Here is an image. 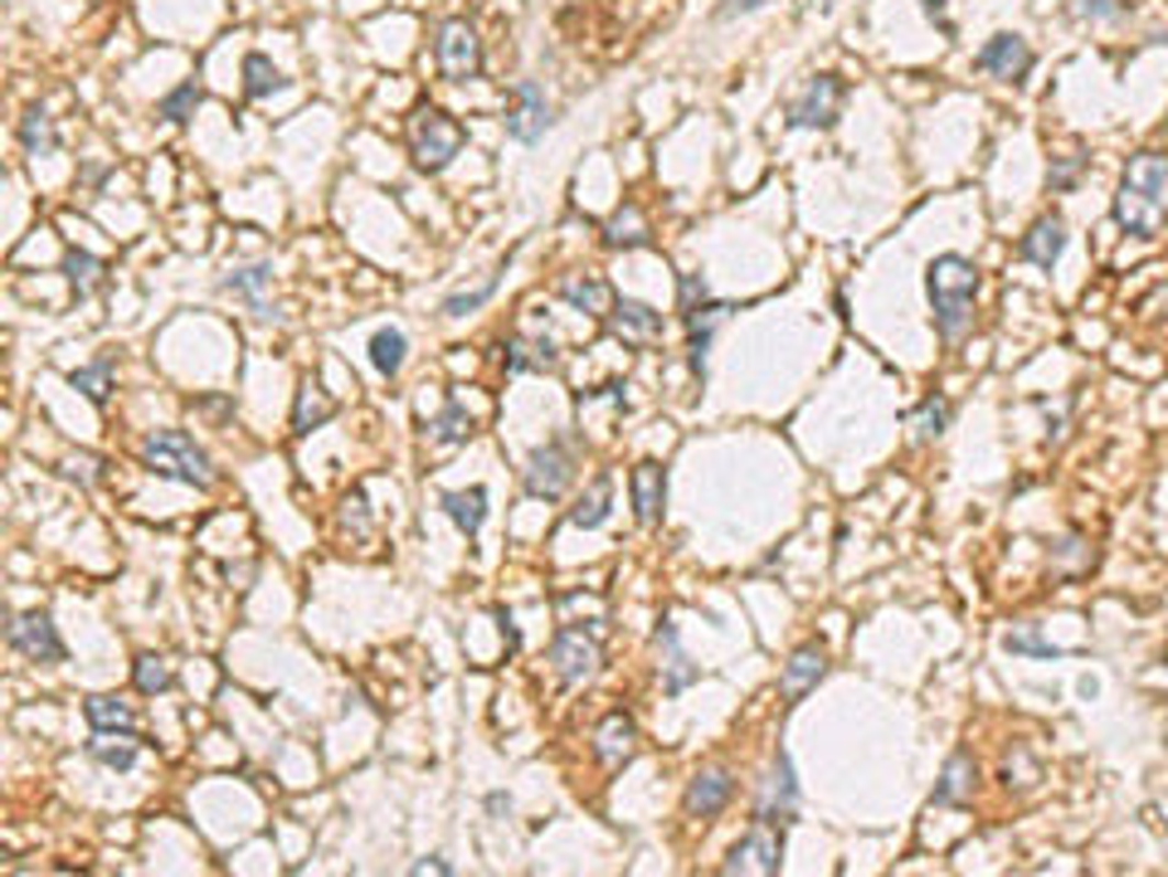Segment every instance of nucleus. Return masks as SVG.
Wrapping results in <instances>:
<instances>
[{
    "instance_id": "4",
    "label": "nucleus",
    "mask_w": 1168,
    "mask_h": 877,
    "mask_svg": "<svg viewBox=\"0 0 1168 877\" xmlns=\"http://www.w3.org/2000/svg\"><path fill=\"white\" fill-rule=\"evenodd\" d=\"M410 142H414L419 171H444L453 156H458V146H463V127L448 118V112L419 108L414 112V127H410Z\"/></svg>"
},
{
    "instance_id": "25",
    "label": "nucleus",
    "mask_w": 1168,
    "mask_h": 877,
    "mask_svg": "<svg viewBox=\"0 0 1168 877\" xmlns=\"http://www.w3.org/2000/svg\"><path fill=\"white\" fill-rule=\"evenodd\" d=\"M268 284H274V268H268V264L234 268V274H224V288L240 292V298H248V308H254L258 318H274V312H268V298H264V288H268Z\"/></svg>"
},
{
    "instance_id": "44",
    "label": "nucleus",
    "mask_w": 1168,
    "mask_h": 877,
    "mask_svg": "<svg viewBox=\"0 0 1168 877\" xmlns=\"http://www.w3.org/2000/svg\"><path fill=\"white\" fill-rule=\"evenodd\" d=\"M1071 10H1076L1081 20H1115V15H1120L1115 0H1071Z\"/></svg>"
},
{
    "instance_id": "18",
    "label": "nucleus",
    "mask_w": 1168,
    "mask_h": 877,
    "mask_svg": "<svg viewBox=\"0 0 1168 877\" xmlns=\"http://www.w3.org/2000/svg\"><path fill=\"white\" fill-rule=\"evenodd\" d=\"M555 292H560L575 312H585V318H609V308H614V292H609V284L594 274H565Z\"/></svg>"
},
{
    "instance_id": "26",
    "label": "nucleus",
    "mask_w": 1168,
    "mask_h": 877,
    "mask_svg": "<svg viewBox=\"0 0 1168 877\" xmlns=\"http://www.w3.org/2000/svg\"><path fill=\"white\" fill-rule=\"evenodd\" d=\"M609 502H614V482H609V478H594V482H589L585 498L570 508V522H575V526H585V532H594V526H604Z\"/></svg>"
},
{
    "instance_id": "29",
    "label": "nucleus",
    "mask_w": 1168,
    "mask_h": 877,
    "mask_svg": "<svg viewBox=\"0 0 1168 877\" xmlns=\"http://www.w3.org/2000/svg\"><path fill=\"white\" fill-rule=\"evenodd\" d=\"M444 512H448L453 522H458L468 536H478V532H482V517H487V492H482V488L444 492Z\"/></svg>"
},
{
    "instance_id": "8",
    "label": "nucleus",
    "mask_w": 1168,
    "mask_h": 877,
    "mask_svg": "<svg viewBox=\"0 0 1168 877\" xmlns=\"http://www.w3.org/2000/svg\"><path fill=\"white\" fill-rule=\"evenodd\" d=\"M550 663H555V673H560V682H585V678H594V668H599V629H585L580 624H565L560 634H555V644H550Z\"/></svg>"
},
{
    "instance_id": "15",
    "label": "nucleus",
    "mask_w": 1168,
    "mask_h": 877,
    "mask_svg": "<svg viewBox=\"0 0 1168 877\" xmlns=\"http://www.w3.org/2000/svg\"><path fill=\"white\" fill-rule=\"evenodd\" d=\"M731 795H735L731 770H721V766L697 770V775H691V785H687V814H691V819H711V814H721V809L731 804Z\"/></svg>"
},
{
    "instance_id": "6",
    "label": "nucleus",
    "mask_w": 1168,
    "mask_h": 877,
    "mask_svg": "<svg viewBox=\"0 0 1168 877\" xmlns=\"http://www.w3.org/2000/svg\"><path fill=\"white\" fill-rule=\"evenodd\" d=\"M570 478H575V454H570L565 438H550L546 448H536L531 464H526V474H521L531 498H546V502L560 498V492L570 488Z\"/></svg>"
},
{
    "instance_id": "48",
    "label": "nucleus",
    "mask_w": 1168,
    "mask_h": 877,
    "mask_svg": "<svg viewBox=\"0 0 1168 877\" xmlns=\"http://www.w3.org/2000/svg\"><path fill=\"white\" fill-rule=\"evenodd\" d=\"M414 873L424 877V873H434V877H448V863H438V858H424V863H414Z\"/></svg>"
},
{
    "instance_id": "41",
    "label": "nucleus",
    "mask_w": 1168,
    "mask_h": 877,
    "mask_svg": "<svg viewBox=\"0 0 1168 877\" xmlns=\"http://www.w3.org/2000/svg\"><path fill=\"white\" fill-rule=\"evenodd\" d=\"M492 292H497V274L487 278L482 288H472V292H453V298H444V318H468V312H472V308H482V302L492 298Z\"/></svg>"
},
{
    "instance_id": "43",
    "label": "nucleus",
    "mask_w": 1168,
    "mask_h": 877,
    "mask_svg": "<svg viewBox=\"0 0 1168 877\" xmlns=\"http://www.w3.org/2000/svg\"><path fill=\"white\" fill-rule=\"evenodd\" d=\"M1081 166H1086V156H1061V162L1047 171L1052 190H1071V186H1076V176H1081Z\"/></svg>"
},
{
    "instance_id": "20",
    "label": "nucleus",
    "mask_w": 1168,
    "mask_h": 877,
    "mask_svg": "<svg viewBox=\"0 0 1168 877\" xmlns=\"http://www.w3.org/2000/svg\"><path fill=\"white\" fill-rule=\"evenodd\" d=\"M1066 249V224L1052 215V220H1037L1032 230L1023 234V244H1017V254L1027 258V264H1037V268H1052L1061 258Z\"/></svg>"
},
{
    "instance_id": "38",
    "label": "nucleus",
    "mask_w": 1168,
    "mask_h": 877,
    "mask_svg": "<svg viewBox=\"0 0 1168 877\" xmlns=\"http://www.w3.org/2000/svg\"><path fill=\"white\" fill-rule=\"evenodd\" d=\"M132 678H137V692H166L176 682V673L166 658L146 654V658H137V673H132Z\"/></svg>"
},
{
    "instance_id": "19",
    "label": "nucleus",
    "mask_w": 1168,
    "mask_h": 877,
    "mask_svg": "<svg viewBox=\"0 0 1168 877\" xmlns=\"http://www.w3.org/2000/svg\"><path fill=\"white\" fill-rule=\"evenodd\" d=\"M657 654H663V673H667L663 688L672 692V697H677V692H687L691 682L701 678V668H697V663H687L682 644H677V624H672V620L657 624Z\"/></svg>"
},
{
    "instance_id": "23",
    "label": "nucleus",
    "mask_w": 1168,
    "mask_h": 877,
    "mask_svg": "<svg viewBox=\"0 0 1168 877\" xmlns=\"http://www.w3.org/2000/svg\"><path fill=\"white\" fill-rule=\"evenodd\" d=\"M88 756L108 770H132L137 766V736H132V731H98V736L88 741Z\"/></svg>"
},
{
    "instance_id": "30",
    "label": "nucleus",
    "mask_w": 1168,
    "mask_h": 877,
    "mask_svg": "<svg viewBox=\"0 0 1168 877\" xmlns=\"http://www.w3.org/2000/svg\"><path fill=\"white\" fill-rule=\"evenodd\" d=\"M404 352H410V336H404L400 328H380L376 336H370V362H376L380 376H400Z\"/></svg>"
},
{
    "instance_id": "40",
    "label": "nucleus",
    "mask_w": 1168,
    "mask_h": 877,
    "mask_svg": "<svg viewBox=\"0 0 1168 877\" xmlns=\"http://www.w3.org/2000/svg\"><path fill=\"white\" fill-rule=\"evenodd\" d=\"M1003 648H1013V654H1037V658H1061V654H1066V648L1047 644V639L1032 634V629H1013V634L1003 639Z\"/></svg>"
},
{
    "instance_id": "5",
    "label": "nucleus",
    "mask_w": 1168,
    "mask_h": 877,
    "mask_svg": "<svg viewBox=\"0 0 1168 877\" xmlns=\"http://www.w3.org/2000/svg\"><path fill=\"white\" fill-rule=\"evenodd\" d=\"M438 69H444L448 84H468V78H478L482 69V44H478V30L468 25V20H448L444 30H438Z\"/></svg>"
},
{
    "instance_id": "47",
    "label": "nucleus",
    "mask_w": 1168,
    "mask_h": 877,
    "mask_svg": "<svg viewBox=\"0 0 1168 877\" xmlns=\"http://www.w3.org/2000/svg\"><path fill=\"white\" fill-rule=\"evenodd\" d=\"M88 468H93V458H69V464H64V474H69V478H84V482H93V474H88Z\"/></svg>"
},
{
    "instance_id": "9",
    "label": "nucleus",
    "mask_w": 1168,
    "mask_h": 877,
    "mask_svg": "<svg viewBox=\"0 0 1168 877\" xmlns=\"http://www.w3.org/2000/svg\"><path fill=\"white\" fill-rule=\"evenodd\" d=\"M843 108V84L833 74H813L809 88L789 103V127H833Z\"/></svg>"
},
{
    "instance_id": "37",
    "label": "nucleus",
    "mask_w": 1168,
    "mask_h": 877,
    "mask_svg": "<svg viewBox=\"0 0 1168 877\" xmlns=\"http://www.w3.org/2000/svg\"><path fill=\"white\" fill-rule=\"evenodd\" d=\"M108 376H112V356H98L93 366H78L69 380H74V390H84L93 404H103L108 400Z\"/></svg>"
},
{
    "instance_id": "35",
    "label": "nucleus",
    "mask_w": 1168,
    "mask_h": 877,
    "mask_svg": "<svg viewBox=\"0 0 1168 877\" xmlns=\"http://www.w3.org/2000/svg\"><path fill=\"white\" fill-rule=\"evenodd\" d=\"M64 274H69V284H74L78 298H93L98 284H103V264H98L93 254H84V249L64 254Z\"/></svg>"
},
{
    "instance_id": "28",
    "label": "nucleus",
    "mask_w": 1168,
    "mask_h": 877,
    "mask_svg": "<svg viewBox=\"0 0 1168 877\" xmlns=\"http://www.w3.org/2000/svg\"><path fill=\"white\" fill-rule=\"evenodd\" d=\"M429 430H434V444H444V448H453V444H468L472 438V414L463 410V400L453 396L444 410L434 414V424H429Z\"/></svg>"
},
{
    "instance_id": "32",
    "label": "nucleus",
    "mask_w": 1168,
    "mask_h": 877,
    "mask_svg": "<svg viewBox=\"0 0 1168 877\" xmlns=\"http://www.w3.org/2000/svg\"><path fill=\"white\" fill-rule=\"evenodd\" d=\"M20 142H25V152L30 156H49V152H59V132H54V118L44 108L35 112H25L20 118Z\"/></svg>"
},
{
    "instance_id": "10",
    "label": "nucleus",
    "mask_w": 1168,
    "mask_h": 877,
    "mask_svg": "<svg viewBox=\"0 0 1168 877\" xmlns=\"http://www.w3.org/2000/svg\"><path fill=\"white\" fill-rule=\"evenodd\" d=\"M682 318H687V362H691L697 376H707L711 336H716V328L731 318V308L716 302V298H697V302H687V308H682Z\"/></svg>"
},
{
    "instance_id": "34",
    "label": "nucleus",
    "mask_w": 1168,
    "mask_h": 877,
    "mask_svg": "<svg viewBox=\"0 0 1168 877\" xmlns=\"http://www.w3.org/2000/svg\"><path fill=\"white\" fill-rule=\"evenodd\" d=\"M132 707L122 697H88V726L93 731H132Z\"/></svg>"
},
{
    "instance_id": "2",
    "label": "nucleus",
    "mask_w": 1168,
    "mask_h": 877,
    "mask_svg": "<svg viewBox=\"0 0 1168 877\" xmlns=\"http://www.w3.org/2000/svg\"><path fill=\"white\" fill-rule=\"evenodd\" d=\"M925 292L935 308V332L945 342H959L974 322V292H979V268L964 254H939L925 268Z\"/></svg>"
},
{
    "instance_id": "12",
    "label": "nucleus",
    "mask_w": 1168,
    "mask_h": 877,
    "mask_svg": "<svg viewBox=\"0 0 1168 877\" xmlns=\"http://www.w3.org/2000/svg\"><path fill=\"white\" fill-rule=\"evenodd\" d=\"M759 819H765V824H789V819H799V780H793L789 751L775 756V770H769L765 795H759Z\"/></svg>"
},
{
    "instance_id": "1",
    "label": "nucleus",
    "mask_w": 1168,
    "mask_h": 877,
    "mask_svg": "<svg viewBox=\"0 0 1168 877\" xmlns=\"http://www.w3.org/2000/svg\"><path fill=\"white\" fill-rule=\"evenodd\" d=\"M1115 220L1134 240H1154L1168 220V156L1144 152L1125 166V181L1115 196Z\"/></svg>"
},
{
    "instance_id": "17",
    "label": "nucleus",
    "mask_w": 1168,
    "mask_h": 877,
    "mask_svg": "<svg viewBox=\"0 0 1168 877\" xmlns=\"http://www.w3.org/2000/svg\"><path fill=\"white\" fill-rule=\"evenodd\" d=\"M629 492H633V517H638L643 526H653L657 517H663V502H667V474L657 464H638L629 474Z\"/></svg>"
},
{
    "instance_id": "45",
    "label": "nucleus",
    "mask_w": 1168,
    "mask_h": 877,
    "mask_svg": "<svg viewBox=\"0 0 1168 877\" xmlns=\"http://www.w3.org/2000/svg\"><path fill=\"white\" fill-rule=\"evenodd\" d=\"M765 0H725L721 5V20H735V15H750V10H759Z\"/></svg>"
},
{
    "instance_id": "39",
    "label": "nucleus",
    "mask_w": 1168,
    "mask_h": 877,
    "mask_svg": "<svg viewBox=\"0 0 1168 877\" xmlns=\"http://www.w3.org/2000/svg\"><path fill=\"white\" fill-rule=\"evenodd\" d=\"M945 424H949V404L939 396H930L921 410H915V438H939V434H945Z\"/></svg>"
},
{
    "instance_id": "33",
    "label": "nucleus",
    "mask_w": 1168,
    "mask_h": 877,
    "mask_svg": "<svg viewBox=\"0 0 1168 877\" xmlns=\"http://www.w3.org/2000/svg\"><path fill=\"white\" fill-rule=\"evenodd\" d=\"M332 414H336V404L326 400L322 390H316V386H302V390H298V410H292V430H298V434H312L316 424H326Z\"/></svg>"
},
{
    "instance_id": "27",
    "label": "nucleus",
    "mask_w": 1168,
    "mask_h": 877,
    "mask_svg": "<svg viewBox=\"0 0 1168 877\" xmlns=\"http://www.w3.org/2000/svg\"><path fill=\"white\" fill-rule=\"evenodd\" d=\"M614 249H643V244L653 240V230H648V220H643V210L638 206H623L614 220H609V234H604Z\"/></svg>"
},
{
    "instance_id": "46",
    "label": "nucleus",
    "mask_w": 1168,
    "mask_h": 877,
    "mask_svg": "<svg viewBox=\"0 0 1168 877\" xmlns=\"http://www.w3.org/2000/svg\"><path fill=\"white\" fill-rule=\"evenodd\" d=\"M925 15H930V20H939V30H945V35H955V25L945 20V0H925Z\"/></svg>"
},
{
    "instance_id": "13",
    "label": "nucleus",
    "mask_w": 1168,
    "mask_h": 877,
    "mask_svg": "<svg viewBox=\"0 0 1168 877\" xmlns=\"http://www.w3.org/2000/svg\"><path fill=\"white\" fill-rule=\"evenodd\" d=\"M546 127H550L546 93H541L536 78H521V84H516V108L507 112V132H512L516 142H536V137H546Z\"/></svg>"
},
{
    "instance_id": "11",
    "label": "nucleus",
    "mask_w": 1168,
    "mask_h": 877,
    "mask_svg": "<svg viewBox=\"0 0 1168 877\" xmlns=\"http://www.w3.org/2000/svg\"><path fill=\"white\" fill-rule=\"evenodd\" d=\"M10 648L25 654L30 663H59L64 658V644H59L54 620L44 610H30V614H15V620H10Z\"/></svg>"
},
{
    "instance_id": "21",
    "label": "nucleus",
    "mask_w": 1168,
    "mask_h": 877,
    "mask_svg": "<svg viewBox=\"0 0 1168 877\" xmlns=\"http://www.w3.org/2000/svg\"><path fill=\"white\" fill-rule=\"evenodd\" d=\"M633 746H638V726H633L623 712H614L594 731V756L604 761V766H623V761L633 756Z\"/></svg>"
},
{
    "instance_id": "16",
    "label": "nucleus",
    "mask_w": 1168,
    "mask_h": 877,
    "mask_svg": "<svg viewBox=\"0 0 1168 877\" xmlns=\"http://www.w3.org/2000/svg\"><path fill=\"white\" fill-rule=\"evenodd\" d=\"M974 64H979L983 74H998V78H1023L1032 69V49H1027L1023 35H993L979 54H974Z\"/></svg>"
},
{
    "instance_id": "3",
    "label": "nucleus",
    "mask_w": 1168,
    "mask_h": 877,
    "mask_svg": "<svg viewBox=\"0 0 1168 877\" xmlns=\"http://www.w3.org/2000/svg\"><path fill=\"white\" fill-rule=\"evenodd\" d=\"M142 458H146V468H152V474L176 478V482H190V488H210V482H214L210 454L186 430H156V434H146Z\"/></svg>"
},
{
    "instance_id": "24",
    "label": "nucleus",
    "mask_w": 1168,
    "mask_h": 877,
    "mask_svg": "<svg viewBox=\"0 0 1168 877\" xmlns=\"http://www.w3.org/2000/svg\"><path fill=\"white\" fill-rule=\"evenodd\" d=\"M507 376H521V370H550L555 366V342L541 336V342H526V336H507Z\"/></svg>"
},
{
    "instance_id": "7",
    "label": "nucleus",
    "mask_w": 1168,
    "mask_h": 877,
    "mask_svg": "<svg viewBox=\"0 0 1168 877\" xmlns=\"http://www.w3.org/2000/svg\"><path fill=\"white\" fill-rule=\"evenodd\" d=\"M779 853H785V839L775 834V824H765V819H759V824L750 829V834H745L741 843H735L731 848V858H725V877H745V873H759V877H769V873H779Z\"/></svg>"
},
{
    "instance_id": "36",
    "label": "nucleus",
    "mask_w": 1168,
    "mask_h": 877,
    "mask_svg": "<svg viewBox=\"0 0 1168 877\" xmlns=\"http://www.w3.org/2000/svg\"><path fill=\"white\" fill-rule=\"evenodd\" d=\"M274 88H282V74L274 69V59H268V54H248V59H244V93L248 98H268Z\"/></svg>"
},
{
    "instance_id": "42",
    "label": "nucleus",
    "mask_w": 1168,
    "mask_h": 877,
    "mask_svg": "<svg viewBox=\"0 0 1168 877\" xmlns=\"http://www.w3.org/2000/svg\"><path fill=\"white\" fill-rule=\"evenodd\" d=\"M196 108H200V88L196 84H180L176 93L162 98V118H171V122H186Z\"/></svg>"
},
{
    "instance_id": "22",
    "label": "nucleus",
    "mask_w": 1168,
    "mask_h": 877,
    "mask_svg": "<svg viewBox=\"0 0 1168 877\" xmlns=\"http://www.w3.org/2000/svg\"><path fill=\"white\" fill-rule=\"evenodd\" d=\"M827 673V658H823V648H799L789 663H785V678H779V688H785L789 702H799L809 688H819V678Z\"/></svg>"
},
{
    "instance_id": "14",
    "label": "nucleus",
    "mask_w": 1168,
    "mask_h": 877,
    "mask_svg": "<svg viewBox=\"0 0 1168 877\" xmlns=\"http://www.w3.org/2000/svg\"><path fill=\"white\" fill-rule=\"evenodd\" d=\"M609 332H614L619 342H629V346H648V342L663 336V312H653L648 302L619 298L614 308H609Z\"/></svg>"
},
{
    "instance_id": "31",
    "label": "nucleus",
    "mask_w": 1168,
    "mask_h": 877,
    "mask_svg": "<svg viewBox=\"0 0 1168 877\" xmlns=\"http://www.w3.org/2000/svg\"><path fill=\"white\" fill-rule=\"evenodd\" d=\"M974 761L969 756H949V766L945 775H939V785H935V804H959V800H969V790H974Z\"/></svg>"
}]
</instances>
